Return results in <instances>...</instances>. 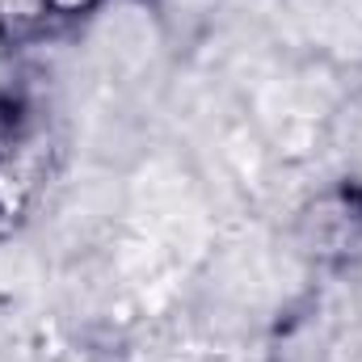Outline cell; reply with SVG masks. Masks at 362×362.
Instances as JSON below:
<instances>
[{"mask_svg": "<svg viewBox=\"0 0 362 362\" xmlns=\"http://www.w3.org/2000/svg\"><path fill=\"white\" fill-rule=\"evenodd\" d=\"M51 4H59V8H76V4H85V0H51Z\"/></svg>", "mask_w": 362, "mask_h": 362, "instance_id": "cell-1", "label": "cell"}]
</instances>
